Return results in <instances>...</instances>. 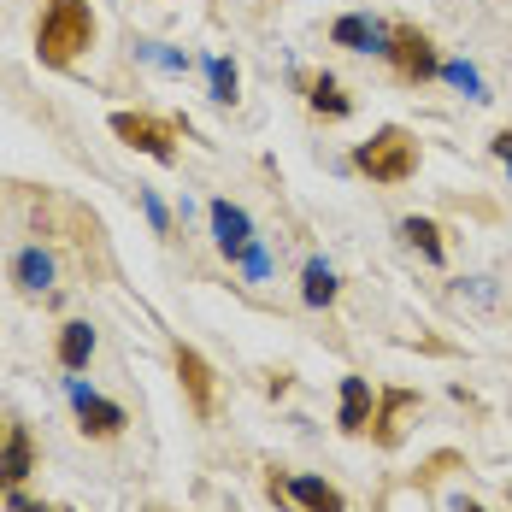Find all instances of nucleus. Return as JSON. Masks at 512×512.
Returning <instances> with one entry per match:
<instances>
[{
    "instance_id": "obj_6",
    "label": "nucleus",
    "mask_w": 512,
    "mask_h": 512,
    "mask_svg": "<svg viewBox=\"0 0 512 512\" xmlns=\"http://www.w3.org/2000/svg\"><path fill=\"white\" fill-rule=\"evenodd\" d=\"M71 407H77V424H83V436H95V442H112V436H124V407L118 401H101L95 389H83V383H71Z\"/></svg>"
},
{
    "instance_id": "obj_15",
    "label": "nucleus",
    "mask_w": 512,
    "mask_h": 512,
    "mask_svg": "<svg viewBox=\"0 0 512 512\" xmlns=\"http://www.w3.org/2000/svg\"><path fill=\"white\" fill-rule=\"evenodd\" d=\"M12 283H18L24 295H42L53 283V259L42 254V248H24V254L12 259Z\"/></svg>"
},
{
    "instance_id": "obj_13",
    "label": "nucleus",
    "mask_w": 512,
    "mask_h": 512,
    "mask_svg": "<svg viewBox=\"0 0 512 512\" xmlns=\"http://www.w3.org/2000/svg\"><path fill=\"white\" fill-rule=\"evenodd\" d=\"M53 354H59V365H65V371H83V365H89V354H95V330H89L83 318L59 324V348H53Z\"/></svg>"
},
{
    "instance_id": "obj_17",
    "label": "nucleus",
    "mask_w": 512,
    "mask_h": 512,
    "mask_svg": "<svg viewBox=\"0 0 512 512\" xmlns=\"http://www.w3.org/2000/svg\"><path fill=\"white\" fill-rule=\"evenodd\" d=\"M301 301H307V307H330V301H336V271H330L324 259H307V271H301Z\"/></svg>"
},
{
    "instance_id": "obj_2",
    "label": "nucleus",
    "mask_w": 512,
    "mask_h": 512,
    "mask_svg": "<svg viewBox=\"0 0 512 512\" xmlns=\"http://www.w3.org/2000/svg\"><path fill=\"white\" fill-rule=\"evenodd\" d=\"M354 165L371 183H383V189L412 183V177H418V142H412V130H401V124H383L371 142L354 148Z\"/></svg>"
},
{
    "instance_id": "obj_3",
    "label": "nucleus",
    "mask_w": 512,
    "mask_h": 512,
    "mask_svg": "<svg viewBox=\"0 0 512 512\" xmlns=\"http://www.w3.org/2000/svg\"><path fill=\"white\" fill-rule=\"evenodd\" d=\"M383 59H389V71L401 77V83H430V77H442V59H436V42L418 30V24H389V48H383Z\"/></svg>"
},
{
    "instance_id": "obj_20",
    "label": "nucleus",
    "mask_w": 512,
    "mask_h": 512,
    "mask_svg": "<svg viewBox=\"0 0 512 512\" xmlns=\"http://www.w3.org/2000/svg\"><path fill=\"white\" fill-rule=\"evenodd\" d=\"M6 507H12V512H59V507H42V501H30V495H18V489L6 495Z\"/></svg>"
},
{
    "instance_id": "obj_21",
    "label": "nucleus",
    "mask_w": 512,
    "mask_h": 512,
    "mask_svg": "<svg viewBox=\"0 0 512 512\" xmlns=\"http://www.w3.org/2000/svg\"><path fill=\"white\" fill-rule=\"evenodd\" d=\"M489 148H495V159H512V130H501V136H495Z\"/></svg>"
},
{
    "instance_id": "obj_9",
    "label": "nucleus",
    "mask_w": 512,
    "mask_h": 512,
    "mask_svg": "<svg viewBox=\"0 0 512 512\" xmlns=\"http://www.w3.org/2000/svg\"><path fill=\"white\" fill-rule=\"evenodd\" d=\"M330 42L348 53H383L389 48V24H377V18H365V12H342L336 24H330Z\"/></svg>"
},
{
    "instance_id": "obj_10",
    "label": "nucleus",
    "mask_w": 512,
    "mask_h": 512,
    "mask_svg": "<svg viewBox=\"0 0 512 512\" xmlns=\"http://www.w3.org/2000/svg\"><path fill=\"white\" fill-rule=\"evenodd\" d=\"M30 471H36V442H30V430H24V424H12V430H6V442H0V495H12Z\"/></svg>"
},
{
    "instance_id": "obj_25",
    "label": "nucleus",
    "mask_w": 512,
    "mask_h": 512,
    "mask_svg": "<svg viewBox=\"0 0 512 512\" xmlns=\"http://www.w3.org/2000/svg\"><path fill=\"white\" fill-rule=\"evenodd\" d=\"M507 501H512V489H507Z\"/></svg>"
},
{
    "instance_id": "obj_26",
    "label": "nucleus",
    "mask_w": 512,
    "mask_h": 512,
    "mask_svg": "<svg viewBox=\"0 0 512 512\" xmlns=\"http://www.w3.org/2000/svg\"><path fill=\"white\" fill-rule=\"evenodd\" d=\"M507 165H512V159H507Z\"/></svg>"
},
{
    "instance_id": "obj_18",
    "label": "nucleus",
    "mask_w": 512,
    "mask_h": 512,
    "mask_svg": "<svg viewBox=\"0 0 512 512\" xmlns=\"http://www.w3.org/2000/svg\"><path fill=\"white\" fill-rule=\"evenodd\" d=\"M206 77H212V101H236V89H242V77H236V65H230V59H212V65H206Z\"/></svg>"
},
{
    "instance_id": "obj_1",
    "label": "nucleus",
    "mask_w": 512,
    "mask_h": 512,
    "mask_svg": "<svg viewBox=\"0 0 512 512\" xmlns=\"http://www.w3.org/2000/svg\"><path fill=\"white\" fill-rule=\"evenodd\" d=\"M95 6L89 0H48L42 6V24H36V59L48 65V71H65L71 59H83V53L95 48Z\"/></svg>"
},
{
    "instance_id": "obj_14",
    "label": "nucleus",
    "mask_w": 512,
    "mask_h": 512,
    "mask_svg": "<svg viewBox=\"0 0 512 512\" xmlns=\"http://www.w3.org/2000/svg\"><path fill=\"white\" fill-rule=\"evenodd\" d=\"M307 106L312 112H324V118H348L354 112V101H348V89L330 77V71H318V77H307Z\"/></svg>"
},
{
    "instance_id": "obj_7",
    "label": "nucleus",
    "mask_w": 512,
    "mask_h": 512,
    "mask_svg": "<svg viewBox=\"0 0 512 512\" xmlns=\"http://www.w3.org/2000/svg\"><path fill=\"white\" fill-rule=\"evenodd\" d=\"M171 365H177V383H183V395H189V412H195V418H212V365H206L189 342L171 348Z\"/></svg>"
},
{
    "instance_id": "obj_4",
    "label": "nucleus",
    "mask_w": 512,
    "mask_h": 512,
    "mask_svg": "<svg viewBox=\"0 0 512 512\" xmlns=\"http://www.w3.org/2000/svg\"><path fill=\"white\" fill-rule=\"evenodd\" d=\"M112 136H118L124 148H136V154L159 159V165L177 159V136H171V124H159V118H148V112H112Z\"/></svg>"
},
{
    "instance_id": "obj_24",
    "label": "nucleus",
    "mask_w": 512,
    "mask_h": 512,
    "mask_svg": "<svg viewBox=\"0 0 512 512\" xmlns=\"http://www.w3.org/2000/svg\"><path fill=\"white\" fill-rule=\"evenodd\" d=\"M59 512H71V507H59Z\"/></svg>"
},
{
    "instance_id": "obj_12",
    "label": "nucleus",
    "mask_w": 512,
    "mask_h": 512,
    "mask_svg": "<svg viewBox=\"0 0 512 512\" xmlns=\"http://www.w3.org/2000/svg\"><path fill=\"white\" fill-rule=\"evenodd\" d=\"M336 424L359 436V430H371V383L365 377H342V412H336Z\"/></svg>"
},
{
    "instance_id": "obj_8",
    "label": "nucleus",
    "mask_w": 512,
    "mask_h": 512,
    "mask_svg": "<svg viewBox=\"0 0 512 512\" xmlns=\"http://www.w3.org/2000/svg\"><path fill=\"white\" fill-rule=\"evenodd\" d=\"M206 212H212V236H218V254H224V259H242L248 248H254V224H248V212H242V206L212 201Z\"/></svg>"
},
{
    "instance_id": "obj_22",
    "label": "nucleus",
    "mask_w": 512,
    "mask_h": 512,
    "mask_svg": "<svg viewBox=\"0 0 512 512\" xmlns=\"http://www.w3.org/2000/svg\"><path fill=\"white\" fill-rule=\"evenodd\" d=\"M454 512H483V507H477V501H460V507H454Z\"/></svg>"
},
{
    "instance_id": "obj_5",
    "label": "nucleus",
    "mask_w": 512,
    "mask_h": 512,
    "mask_svg": "<svg viewBox=\"0 0 512 512\" xmlns=\"http://www.w3.org/2000/svg\"><path fill=\"white\" fill-rule=\"evenodd\" d=\"M271 495H283L295 512H348L342 489L324 477H307V471H271Z\"/></svg>"
},
{
    "instance_id": "obj_11",
    "label": "nucleus",
    "mask_w": 512,
    "mask_h": 512,
    "mask_svg": "<svg viewBox=\"0 0 512 512\" xmlns=\"http://www.w3.org/2000/svg\"><path fill=\"white\" fill-rule=\"evenodd\" d=\"M418 407V395L412 389H383V407L371 412V436L383 442V448H395L401 442V412Z\"/></svg>"
},
{
    "instance_id": "obj_19",
    "label": "nucleus",
    "mask_w": 512,
    "mask_h": 512,
    "mask_svg": "<svg viewBox=\"0 0 512 512\" xmlns=\"http://www.w3.org/2000/svg\"><path fill=\"white\" fill-rule=\"evenodd\" d=\"M442 77H448V83H454V89H465V95H471V101H483V77H477V71H471V65H465V59H448V65H442Z\"/></svg>"
},
{
    "instance_id": "obj_16",
    "label": "nucleus",
    "mask_w": 512,
    "mask_h": 512,
    "mask_svg": "<svg viewBox=\"0 0 512 512\" xmlns=\"http://www.w3.org/2000/svg\"><path fill=\"white\" fill-rule=\"evenodd\" d=\"M401 242L418 248L430 265H442V230H436V218H401Z\"/></svg>"
},
{
    "instance_id": "obj_23",
    "label": "nucleus",
    "mask_w": 512,
    "mask_h": 512,
    "mask_svg": "<svg viewBox=\"0 0 512 512\" xmlns=\"http://www.w3.org/2000/svg\"><path fill=\"white\" fill-rule=\"evenodd\" d=\"M0 442H6V424H0Z\"/></svg>"
}]
</instances>
